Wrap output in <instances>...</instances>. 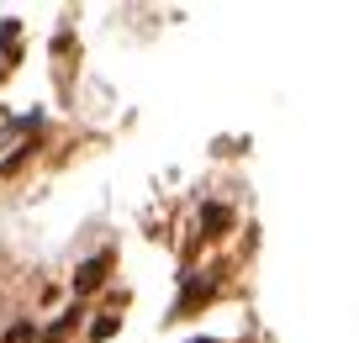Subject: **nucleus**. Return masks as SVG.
Here are the masks:
<instances>
[{"label":"nucleus","mask_w":359,"mask_h":343,"mask_svg":"<svg viewBox=\"0 0 359 343\" xmlns=\"http://www.w3.org/2000/svg\"><path fill=\"white\" fill-rule=\"evenodd\" d=\"M106 269H111V254H95L90 264H79V275H74V290L85 296V290H95L106 280Z\"/></svg>","instance_id":"obj_1"},{"label":"nucleus","mask_w":359,"mask_h":343,"mask_svg":"<svg viewBox=\"0 0 359 343\" xmlns=\"http://www.w3.org/2000/svg\"><path fill=\"white\" fill-rule=\"evenodd\" d=\"M206 227H212V233H206V238H217V233H222V227H227V211H222V206H206Z\"/></svg>","instance_id":"obj_2"}]
</instances>
